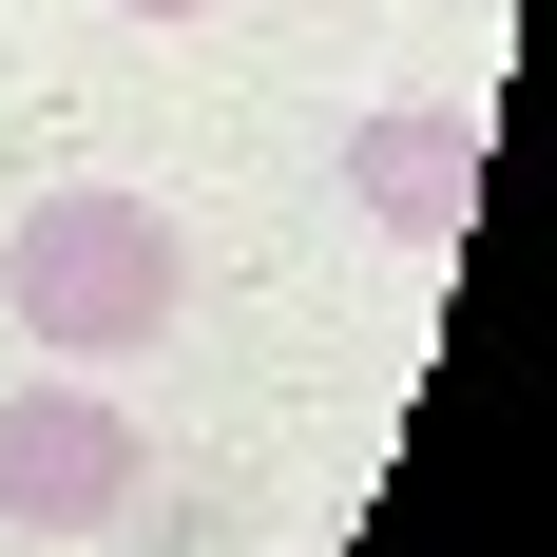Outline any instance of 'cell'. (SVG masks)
Returning <instances> with one entry per match:
<instances>
[{
	"label": "cell",
	"instance_id": "6da1fadb",
	"mask_svg": "<svg viewBox=\"0 0 557 557\" xmlns=\"http://www.w3.org/2000/svg\"><path fill=\"white\" fill-rule=\"evenodd\" d=\"M0 288H20V346H58V366H135V346H173V308H193V231H173V193L77 173V193L20 212Z\"/></svg>",
	"mask_w": 557,
	"mask_h": 557
},
{
	"label": "cell",
	"instance_id": "7a4b0ae2",
	"mask_svg": "<svg viewBox=\"0 0 557 557\" xmlns=\"http://www.w3.org/2000/svg\"><path fill=\"white\" fill-rule=\"evenodd\" d=\"M135 481H154V443H135V404L97 366L0 385V519L20 539H97V519H135Z\"/></svg>",
	"mask_w": 557,
	"mask_h": 557
},
{
	"label": "cell",
	"instance_id": "3957f363",
	"mask_svg": "<svg viewBox=\"0 0 557 557\" xmlns=\"http://www.w3.org/2000/svg\"><path fill=\"white\" fill-rule=\"evenodd\" d=\"M481 115L443 97H385V115H346V193H366V231H404V250H461L481 231Z\"/></svg>",
	"mask_w": 557,
	"mask_h": 557
},
{
	"label": "cell",
	"instance_id": "277c9868",
	"mask_svg": "<svg viewBox=\"0 0 557 557\" xmlns=\"http://www.w3.org/2000/svg\"><path fill=\"white\" fill-rule=\"evenodd\" d=\"M115 20H212V0H115Z\"/></svg>",
	"mask_w": 557,
	"mask_h": 557
}]
</instances>
